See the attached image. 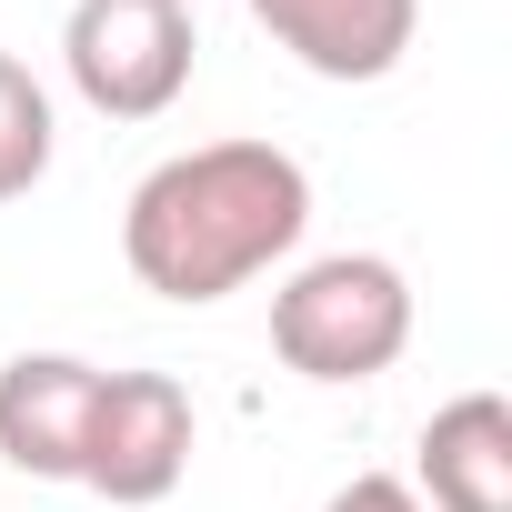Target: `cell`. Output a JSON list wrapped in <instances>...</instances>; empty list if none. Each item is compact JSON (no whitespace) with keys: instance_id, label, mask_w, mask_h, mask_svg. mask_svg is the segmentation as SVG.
Segmentation results:
<instances>
[{"instance_id":"9","label":"cell","mask_w":512,"mask_h":512,"mask_svg":"<svg viewBox=\"0 0 512 512\" xmlns=\"http://www.w3.org/2000/svg\"><path fill=\"white\" fill-rule=\"evenodd\" d=\"M322 512H422V492H412L402 472H352V482H342Z\"/></svg>"},{"instance_id":"6","label":"cell","mask_w":512,"mask_h":512,"mask_svg":"<svg viewBox=\"0 0 512 512\" xmlns=\"http://www.w3.org/2000/svg\"><path fill=\"white\" fill-rule=\"evenodd\" d=\"M251 21L312 81H392L422 31V0H251Z\"/></svg>"},{"instance_id":"4","label":"cell","mask_w":512,"mask_h":512,"mask_svg":"<svg viewBox=\"0 0 512 512\" xmlns=\"http://www.w3.org/2000/svg\"><path fill=\"white\" fill-rule=\"evenodd\" d=\"M181 472H191V392L171 372H101L81 482L121 512H151L181 492Z\"/></svg>"},{"instance_id":"10","label":"cell","mask_w":512,"mask_h":512,"mask_svg":"<svg viewBox=\"0 0 512 512\" xmlns=\"http://www.w3.org/2000/svg\"><path fill=\"white\" fill-rule=\"evenodd\" d=\"M181 11H191V0H181Z\"/></svg>"},{"instance_id":"2","label":"cell","mask_w":512,"mask_h":512,"mask_svg":"<svg viewBox=\"0 0 512 512\" xmlns=\"http://www.w3.org/2000/svg\"><path fill=\"white\" fill-rule=\"evenodd\" d=\"M272 352L302 382H372L412 352V282L382 251H322L272 292Z\"/></svg>"},{"instance_id":"8","label":"cell","mask_w":512,"mask_h":512,"mask_svg":"<svg viewBox=\"0 0 512 512\" xmlns=\"http://www.w3.org/2000/svg\"><path fill=\"white\" fill-rule=\"evenodd\" d=\"M51 91L31 81V61H11L0 51V201H21V191H41V171H51Z\"/></svg>"},{"instance_id":"1","label":"cell","mask_w":512,"mask_h":512,"mask_svg":"<svg viewBox=\"0 0 512 512\" xmlns=\"http://www.w3.org/2000/svg\"><path fill=\"white\" fill-rule=\"evenodd\" d=\"M302 231H312V171L282 141H201L141 171L121 211V262L161 302H231L241 282L292 262Z\"/></svg>"},{"instance_id":"5","label":"cell","mask_w":512,"mask_h":512,"mask_svg":"<svg viewBox=\"0 0 512 512\" xmlns=\"http://www.w3.org/2000/svg\"><path fill=\"white\" fill-rule=\"evenodd\" d=\"M91 402H101V362H81V352L0 362V462L31 472V482H81Z\"/></svg>"},{"instance_id":"7","label":"cell","mask_w":512,"mask_h":512,"mask_svg":"<svg viewBox=\"0 0 512 512\" xmlns=\"http://www.w3.org/2000/svg\"><path fill=\"white\" fill-rule=\"evenodd\" d=\"M422 512H512V402L502 392H452L422 422Z\"/></svg>"},{"instance_id":"3","label":"cell","mask_w":512,"mask_h":512,"mask_svg":"<svg viewBox=\"0 0 512 512\" xmlns=\"http://www.w3.org/2000/svg\"><path fill=\"white\" fill-rule=\"evenodd\" d=\"M191 11L181 0H71L61 71L101 121H161L191 91Z\"/></svg>"}]
</instances>
